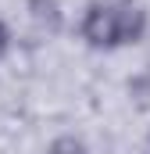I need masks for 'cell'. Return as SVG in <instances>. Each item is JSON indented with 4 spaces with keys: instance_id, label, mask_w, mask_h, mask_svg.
<instances>
[{
    "instance_id": "3",
    "label": "cell",
    "mask_w": 150,
    "mask_h": 154,
    "mask_svg": "<svg viewBox=\"0 0 150 154\" xmlns=\"http://www.w3.org/2000/svg\"><path fill=\"white\" fill-rule=\"evenodd\" d=\"M7 47H11V32H7V25L0 22V57L7 54Z\"/></svg>"
},
{
    "instance_id": "1",
    "label": "cell",
    "mask_w": 150,
    "mask_h": 154,
    "mask_svg": "<svg viewBox=\"0 0 150 154\" xmlns=\"http://www.w3.org/2000/svg\"><path fill=\"white\" fill-rule=\"evenodd\" d=\"M147 7L140 0H89L79 18V36L93 50L132 47L147 36Z\"/></svg>"
},
{
    "instance_id": "2",
    "label": "cell",
    "mask_w": 150,
    "mask_h": 154,
    "mask_svg": "<svg viewBox=\"0 0 150 154\" xmlns=\"http://www.w3.org/2000/svg\"><path fill=\"white\" fill-rule=\"evenodd\" d=\"M46 154H89V151H86V143L75 140V136H57V140L50 143Z\"/></svg>"
}]
</instances>
